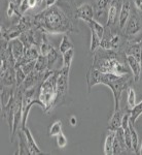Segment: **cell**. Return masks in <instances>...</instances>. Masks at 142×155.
Listing matches in <instances>:
<instances>
[{
  "label": "cell",
  "instance_id": "27",
  "mask_svg": "<svg viewBox=\"0 0 142 155\" xmlns=\"http://www.w3.org/2000/svg\"><path fill=\"white\" fill-rule=\"evenodd\" d=\"M62 132V122L58 120V121L54 122L49 128V137H57L59 134Z\"/></svg>",
  "mask_w": 142,
  "mask_h": 155
},
{
  "label": "cell",
  "instance_id": "38",
  "mask_svg": "<svg viewBox=\"0 0 142 155\" xmlns=\"http://www.w3.org/2000/svg\"><path fill=\"white\" fill-rule=\"evenodd\" d=\"M46 7H51L54 4H56L58 0H46Z\"/></svg>",
  "mask_w": 142,
  "mask_h": 155
},
{
  "label": "cell",
  "instance_id": "33",
  "mask_svg": "<svg viewBox=\"0 0 142 155\" xmlns=\"http://www.w3.org/2000/svg\"><path fill=\"white\" fill-rule=\"evenodd\" d=\"M56 143H57V146H58L59 148H64V147H66L67 137H65V134H64L63 132L59 134L58 136L56 137Z\"/></svg>",
  "mask_w": 142,
  "mask_h": 155
},
{
  "label": "cell",
  "instance_id": "31",
  "mask_svg": "<svg viewBox=\"0 0 142 155\" xmlns=\"http://www.w3.org/2000/svg\"><path fill=\"white\" fill-rule=\"evenodd\" d=\"M35 62H36V60H35V61L26 62V63L21 64L20 66L22 67V69L24 71L25 74H26L27 76H28V74H30L32 71H34V69H35Z\"/></svg>",
  "mask_w": 142,
  "mask_h": 155
},
{
  "label": "cell",
  "instance_id": "30",
  "mask_svg": "<svg viewBox=\"0 0 142 155\" xmlns=\"http://www.w3.org/2000/svg\"><path fill=\"white\" fill-rule=\"evenodd\" d=\"M92 36H91V46H90V50H91L92 53H94L96 50H98L100 48V45H101V38L97 35L96 33L94 32H91Z\"/></svg>",
  "mask_w": 142,
  "mask_h": 155
},
{
  "label": "cell",
  "instance_id": "14",
  "mask_svg": "<svg viewBox=\"0 0 142 155\" xmlns=\"http://www.w3.org/2000/svg\"><path fill=\"white\" fill-rule=\"evenodd\" d=\"M123 117H124V112L121 109L113 111L112 115H111V118L108 122V130L115 131L116 129L119 128L121 126Z\"/></svg>",
  "mask_w": 142,
  "mask_h": 155
},
{
  "label": "cell",
  "instance_id": "41",
  "mask_svg": "<svg viewBox=\"0 0 142 155\" xmlns=\"http://www.w3.org/2000/svg\"><path fill=\"white\" fill-rule=\"evenodd\" d=\"M139 154L142 155V142H141V145H140V151H139Z\"/></svg>",
  "mask_w": 142,
  "mask_h": 155
},
{
  "label": "cell",
  "instance_id": "5",
  "mask_svg": "<svg viewBox=\"0 0 142 155\" xmlns=\"http://www.w3.org/2000/svg\"><path fill=\"white\" fill-rule=\"evenodd\" d=\"M123 33L128 41H132L136 35L142 33V14L136 8L132 11L126 27L123 30Z\"/></svg>",
  "mask_w": 142,
  "mask_h": 155
},
{
  "label": "cell",
  "instance_id": "7",
  "mask_svg": "<svg viewBox=\"0 0 142 155\" xmlns=\"http://www.w3.org/2000/svg\"><path fill=\"white\" fill-rule=\"evenodd\" d=\"M124 0H111L108 7V18H107L106 26L109 28H118V15L121 8Z\"/></svg>",
  "mask_w": 142,
  "mask_h": 155
},
{
  "label": "cell",
  "instance_id": "26",
  "mask_svg": "<svg viewBox=\"0 0 142 155\" xmlns=\"http://www.w3.org/2000/svg\"><path fill=\"white\" fill-rule=\"evenodd\" d=\"M14 71H16V81H17V87L21 86L24 83V81L26 80L27 74H25L24 71L22 69V67L20 65L14 66Z\"/></svg>",
  "mask_w": 142,
  "mask_h": 155
},
{
  "label": "cell",
  "instance_id": "10",
  "mask_svg": "<svg viewBox=\"0 0 142 155\" xmlns=\"http://www.w3.org/2000/svg\"><path fill=\"white\" fill-rule=\"evenodd\" d=\"M127 63H128L129 67H130V71L133 74L134 78V83L138 82L140 80L142 76V65L141 61L139 59H137L135 56L133 55H126Z\"/></svg>",
  "mask_w": 142,
  "mask_h": 155
},
{
  "label": "cell",
  "instance_id": "37",
  "mask_svg": "<svg viewBox=\"0 0 142 155\" xmlns=\"http://www.w3.org/2000/svg\"><path fill=\"white\" fill-rule=\"evenodd\" d=\"M28 4H29L30 8H34V7H37V4H38V0H28Z\"/></svg>",
  "mask_w": 142,
  "mask_h": 155
},
{
  "label": "cell",
  "instance_id": "42",
  "mask_svg": "<svg viewBox=\"0 0 142 155\" xmlns=\"http://www.w3.org/2000/svg\"><path fill=\"white\" fill-rule=\"evenodd\" d=\"M141 65H142V41H141Z\"/></svg>",
  "mask_w": 142,
  "mask_h": 155
},
{
  "label": "cell",
  "instance_id": "20",
  "mask_svg": "<svg viewBox=\"0 0 142 155\" xmlns=\"http://www.w3.org/2000/svg\"><path fill=\"white\" fill-rule=\"evenodd\" d=\"M35 71L44 74L49 71V63H47V57L43 55H39L38 58L36 59L35 62Z\"/></svg>",
  "mask_w": 142,
  "mask_h": 155
},
{
  "label": "cell",
  "instance_id": "35",
  "mask_svg": "<svg viewBox=\"0 0 142 155\" xmlns=\"http://www.w3.org/2000/svg\"><path fill=\"white\" fill-rule=\"evenodd\" d=\"M30 8L29 4H28V0H23L21 2V4L18 6V11H19V14L21 16H24L25 12H27V11Z\"/></svg>",
  "mask_w": 142,
  "mask_h": 155
},
{
  "label": "cell",
  "instance_id": "8",
  "mask_svg": "<svg viewBox=\"0 0 142 155\" xmlns=\"http://www.w3.org/2000/svg\"><path fill=\"white\" fill-rule=\"evenodd\" d=\"M95 16V9L94 5H92L89 2L80 4L74 9V19L76 20H83L84 22L88 23L89 21L94 19Z\"/></svg>",
  "mask_w": 142,
  "mask_h": 155
},
{
  "label": "cell",
  "instance_id": "4",
  "mask_svg": "<svg viewBox=\"0 0 142 155\" xmlns=\"http://www.w3.org/2000/svg\"><path fill=\"white\" fill-rule=\"evenodd\" d=\"M59 71H51L39 86L38 98L44 106L43 111L49 113L56 107L57 101V77Z\"/></svg>",
  "mask_w": 142,
  "mask_h": 155
},
{
  "label": "cell",
  "instance_id": "12",
  "mask_svg": "<svg viewBox=\"0 0 142 155\" xmlns=\"http://www.w3.org/2000/svg\"><path fill=\"white\" fill-rule=\"evenodd\" d=\"M133 11L131 5V0H124L121 4V8L118 15V28L121 31H123L127 25L129 18L131 16V12Z\"/></svg>",
  "mask_w": 142,
  "mask_h": 155
},
{
  "label": "cell",
  "instance_id": "24",
  "mask_svg": "<svg viewBox=\"0 0 142 155\" xmlns=\"http://www.w3.org/2000/svg\"><path fill=\"white\" fill-rule=\"evenodd\" d=\"M47 57V63H49V71H54L53 66L56 64V62L59 60V54L58 51L53 47V49L49 51V53L46 55Z\"/></svg>",
  "mask_w": 142,
  "mask_h": 155
},
{
  "label": "cell",
  "instance_id": "19",
  "mask_svg": "<svg viewBox=\"0 0 142 155\" xmlns=\"http://www.w3.org/2000/svg\"><path fill=\"white\" fill-rule=\"evenodd\" d=\"M114 136H115V131L108 130V134L105 137V142H104V154L111 155L113 151V141Z\"/></svg>",
  "mask_w": 142,
  "mask_h": 155
},
{
  "label": "cell",
  "instance_id": "6",
  "mask_svg": "<svg viewBox=\"0 0 142 155\" xmlns=\"http://www.w3.org/2000/svg\"><path fill=\"white\" fill-rule=\"evenodd\" d=\"M69 71L70 67L62 66L61 69L58 71L57 77V101L56 106L59 104H62L66 98V95L68 93V82H69Z\"/></svg>",
  "mask_w": 142,
  "mask_h": 155
},
{
  "label": "cell",
  "instance_id": "13",
  "mask_svg": "<svg viewBox=\"0 0 142 155\" xmlns=\"http://www.w3.org/2000/svg\"><path fill=\"white\" fill-rule=\"evenodd\" d=\"M39 55H40L39 47L31 46V47H29V48H26L25 49L23 58L20 60L19 62H17L16 65H21V64L26 63V62H30V61H35V60L38 58Z\"/></svg>",
  "mask_w": 142,
  "mask_h": 155
},
{
  "label": "cell",
  "instance_id": "40",
  "mask_svg": "<svg viewBox=\"0 0 142 155\" xmlns=\"http://www.w3.org/2000/svg\"><path fill=\"white\" fill-rule=\"evenodd\" d=\"M23 1V0H9V2H11V3H14V5L19 6L20 4H21V2Z\"/></svg>",
  "mask_w": 142,
  "mask_h": 155
},
{
  "label": "cell",
  "instance_id": "2",
  "mask_svg": "<svg viewBox=\"0 0 142 155\" xmlns=\"http://www.w3.org/2000/svg\"><path fill=\"white\" fill-rule=\"evenodd\" d=\"M92 67L98 69L103 74H115L118 76L132 74L128 63L126 54L113 50H105L99 48L94 52Z\"/></svg>",
  "mask_w": 142,
  "mask_h": 155
},
{
  "label": "cell",
  "instance_id": "11",
  "mask_svg": "<svg viewBox=\"0 0 142 155\" xmlns=\"http://www.w3.org/2000/svg\"><path fill=\"white\" fill-rule=\"evenodd\" d=\"M126 141H125V134H124V128L119 127L115 130V136H114V141H113V155H118L123 153L124 151H127Z\"/></svg>",
  "mask_w": 142,
  "mask_h": 155
},
{
  "label": "cell",
  "instance_id": "39",
  "mask_svg": "<svg viewBox=\"0 0 142 155\" xmlns=\"http://www.w3.org/2000/svg\"><path fill=\"white\" fill-rule=\"evenodd\" d=\"M69 121H70V124H71V125L72 126H75L76 125V118H75V117H74V116H72L71 117V118H70V120H69Z\"/></svg>",
  "mask_w": 142,
  "mask_h": 155
},
{
  "label": "cell",
  "instance_id": "21",
  "mask_svg": "<svg viewBox=\"0 0 142 155\" xmlns=\"http://www.w3.org/2000/svg\"><path fill=\"white\" fill-rule=\"evenodd\" d=\"M129 129H130V134H131V140H132V149H133L134 153L139 154L138 151V144H139V137L138 134H137L135 127H134L133 122H129Z\"/></svg>",
  "mask_w": 142,
  "mask_h": 155
},
{
  "label": "cell",
  "instance_id": "17",
  "mask_svg": "<svg viewBox=\"0 0 142 155\" xmlns=\"http://www.w3.org/2000/svg\"><path fill=\"white\" fill-rule=\"evenodd\" d=\"M18 132H19V134H18V137H19V150H18V152H16V154H20V155L30 154L28 144H27V140H26V136H25L23 129H20Z\"/></svg>",
  "mask_w": 142,
  "mask_h": 155
},
{
  "label": "cell",
  "instance_id": "23",
  "mask_svg": "<svg viewBox=\"0 0 142 155\" xmlns=\"http://www.w3.org/2000/svg\"><path fill=\"white\" fill-rule=\"evenodd\" d=\"M128 93H127V106H128V110L131 111L134 107L136 106V93L135 90L132 87H128Z\"/></svg>",
  "mask_w": 142,
  "mask_h": 155
},
{
  "label": "cell",
  "instance_id": "22",
  "mask_svg": "<svg viewBox=\"0 0 142 155\" xmlns=\"http://www.w3.org/2000/svg\"><path fill=\"white\" fill-rule=\"evenodd\" d=\"M70 49H74V46L72 44L70 37H69L67 34H63V37H62V41H61V44L59 46V51L60 53H65L68 50Z\"/></svg>",
  "mask_w": 142,
  "mask_h": 155
},
{
  "label": "cell",
  "instance_id": "16",
  "mask_svg": "<svg viewBox=\"0 0 142 155\" xmlns=\"http://www.w3.org/2000/svg\"><path fill=\"white\" fill-rule=\"evenodd\" d=\"M101 71H99L98 69L94 68L91 66V68L89 69L88 74H87V84H88V90L89 92L91 91V89L94 86L99 84V79H100Z\"/></svg>",
  "mask_w": 142,
  "mask_h": 155
},
{
  "label": "cell",
  "instance_id": "36",
  "mask_svg": "<svg viewBox=\"0 0 142 155\" xmlns=\"http://www.w3.org/2000/svg\"><path fill=\"white\" fill-rule=\"evenodd\" d=\"M133 2H134V5H135V8L140 14H142V0H133Z\"/></svg>",
  "mask_w": 142,
  "mask_h": 155
},
{
  "label": "cell",
  "instance_id": "28",
  "mask_svg": "<svg viewBox=\"0 0 142 155\" xmlns=\"http://www.w3.org/2000/svg\"><path fill=\"white\" fill-rule=\"evenodd\" d=\"M52 49H53V46L49 44V39L46 38V36H44L43 41H41L40 46H39V52H40V55L46 56Z\"/></svg>",
  "mask_w": 142,
  "mask_h": 155
},
{
  "label": "cell",
  "instance_id": "1",
  "mask_svg": "<svg viewBox=\"0 0 142 155\" xmlns=\"http://www.w3.org/2000/svg\"><path fill=\"white\" fill-rule=\"evenodd\" d=\"M65 1L46 7L34 16L35 27L41 29L44 33L67 34L78 32L75 23L71 19V12L64 9Z\"/></svg>",
  "mask_w": 142,
  "mask_h": 155
},
{
  "label": "cell",
  "instance_id": "3",
  "mask_svg": "<svg viewBox=\"0 0 142 155\" xmlns=\"http://www.w3.org/2000/svg\"><path fill=\"white\" fill-rule=\"evenodd\" d=\"M134 82V78L132 74H124V76H118L115 74H103L101 72L100 79H99V84H103L105 86L109 87L112 91L113 99H114V110H119V101H121V96L124 90L128 89V87L131 86V84Z\"/></svg>",
  "mask_w": 142,
  "mask_h": 155
},
{
  "label": "cell",
  "instance_id": "18",
  "mask_svg": "<svg viewBox=\"0 0 142 155\" xmlns=\"http://www.w3.org/2000/svg\"><path fill=\"white\" fill-rule=\"evenodd\" d=\"M87 24H88V26H89L90 30H91V32H94V33H96L101 39L103 38L104 32H105V27H104L103 25H102L101 23H99L98 21H96L95 19L91 20V21H89Z\"/></svg>",
  "mask_w": 142,
  "mask_h": 155
},
{
  "label": "cell",
  "instance_id": "15",
  "mask_svg": "<svg viewBox=\"0 0 142 155\" xmlns=\"http://www.w3.org/2000/svg\"><path fill=\"white\" fill-rule=\"evenodd\" d=\"M23 131H24L25 136H26V140H27V144H28L30 154H41L42 151L39 149V147L37 146L35 140H34L33 136H32L30 129L28 127H25V128H23Z\"/></svg>",
  "mask_w": 142,
  "mask_h": 155
},
{
  "label": "cell",
  "instance_id": "9",
  "mask_svg": "<svg viewBox=\"0 0 142 155\" xmlns=\"http://www.w3.org/2000/svg\"><path fill=\"white\" fill-rule=\"evenodd\" d=\"M25 45L23 41L19 38H14L8 42V53L9 57H11L14 62H19L20 60L23 58L25 53Z\"/></svg>",
  "mask_w": 142,
  "mask_h": 155
},
{
  "label": "cell",
  "instance_id": "25",
  "mask_svg": "<svg viewBox=\"0 0 142 155\" xmlns=\"http://www.w3.org/2000/svg\"><path fill=\"white\" fill-rule=\"evenodd\" d=\"M141 114H142V101L139 104H136V106L130 111V121L135 123L139 117L141 116Z\"/></svg>",
  "mask_w": 142,
  "mask_h": 155
},
{
  "label": "cell",
  "instance_id": "29",
  "mask_svg": "<svg viewBox=\"0 0 142 155\" xmlns=\"http://www.w3.org/2000/svg\"><path fill=\"white\" fill-rule=\"evenodd\" d=\"M62 55H63V66L70 67L72 60H73V56H74V49L68 50V51L63 53Z\"/></svg>",
  "mask_w": 142,
  "mask_h": 155
},
{
  "label": "cell",
  "instance_id": "34",
  "mask_svg": "<svg viewBox=\"0 0 142 155\" xmlns=\"http://www.w3.org/2000/svg\"><path fill=\"white\" fill-rule=\"evenodd\" d=\"M124 134H125V141H126V145L128 150H132V140H131V134H130V129H129V126L127 128H124Z\"/></svg>",
  "mask_w": 142,
  "mask_h": 155
},
{
  "label": "cell",
  "instance_id": "32",
  "mask_svg": "<svg viewBox=\"0 0 142 155\" xmlns=\"http://www.w3.org/2000/svg\"><path fill=\"white\" fill-rule=\"evenodd\" d=\"M111 0H95V9H108Z\"/></svg>",
  "mask_w": 142,
  "mask_h": 155
}]
</instances>
